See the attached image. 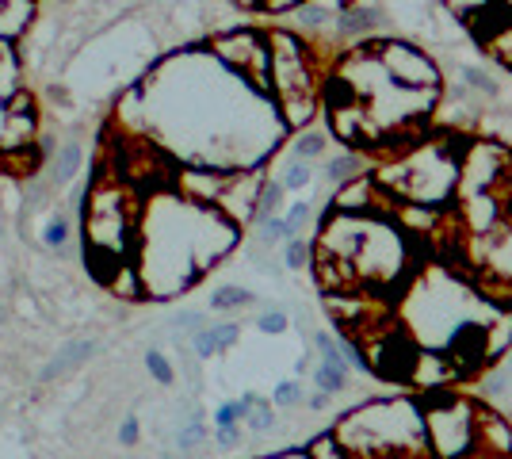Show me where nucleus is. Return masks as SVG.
Returning a JSON list of instances; mask_svg holds the SVG:
<instances>
[{"instance_id": "obj_8", "label": "nucleus", "mask_w": 512, "mask_h": 459, "mask_svg": "<svg viewBox=\"0 0 512 459\" xmlns=\"http://www.w3.org/2000/svg\"><path fill=\"white\" fill-rule=\"evenodd\" d=\"M379 66L386 69V77L402 88H417V92H436L440 88V66L428 58L421 46L390 39V43L375 46Z\"/></svg>"}, {"instance_id": "obj_9", "label": "nucleus", "mask_w": 512, "mask_h": 459, "mask_svg": "<svg viewBox=\"0 0 512 459\" xmlns=\"http://www.w3.org/2000/svg\"><path fill=\"white\" fill-rule=\"evenodd\" d=\"M234 169H218V165H188V169H176L172 180L180 188V199H192V203H203V207H214L226 180H230Z\"/></svg>"}, {"instance_id": "obj_17", "label": "nucleus", "mask_w": 512, "mask_h": 459, "mask_svg": "<svg viewBox=\"0 0 512 459\" xmlns=\"http://www.w3.org/2000/svg\"><path fill=\"white\" fill-rule=\"evenodd\" d=\"M96 352V345L92 341H77V345H69L65 352H58L54 360H50V368L43 372V383H50V379H58L62 372H69V368H77V364H85L88 356Z\"/></svg>"}, {"instance_id": "obj_34", "label": "nucleus", "mask_w": 512, "mask_h": 459, "mask_svg": "<svg viewBox=\"0 0 512 459\" xmlns=\"http://www.w3.org/2000/svg\"><path fill=\"white\" fill-rule=\"evenodd\" d=\"M65 238H69V222H65V215L50 219V226H46V234H43L46 245H50V249H58V245H65Z\"/></svg>"}, {"instance_id": "obj_28", "label": "nucleus", "mask_w": 512, "mask_h": 459, "mask_svg": "<svg viewBox=\"0 0 512 459\" xmlns=\"http://www.w3.org/2000/svg\"><path fill=\"white\" fill-rule=\"evenodd\" d=\"M245 421H249V429H256V433H268V429L276 425V414H272V406H264V402H256L253 410L245 414Z\"/></svg>"}, {"instance_id": "obj_20", "label": "nucleus", "mask_w": 512, "mask_h": 459, "mask_svg": "<svg viewBox=\"0 0 512 459\" xmlns=\"http://www.w3.org/2000/svg\"><path fill=\"white\" fill-rule=\"evenodd\" d=\"M360 173H363V157L356 150L337 153V157L325 165V180H329V184H344V180H352V176H360Z\"/></svg>"}, {"instance_id": "obj_16", "label": "nucleus", "mask_w": 512, "mask_h": 459, "mask_svg": "<svg viewBox=\"0 0 512 459\" xmlns=\"http://www.w3.org/2000/svg\"><path fill=\"white\" fill-rule=\"evenodd\" d=\"M35 12V0H0V39H16L23 27H27V16Z\"/></svg>"}, {"instance_id": "obj_19", "label": "nucleus", "mask_w": 512, "mask_h": 459, "mask_svg": "<svg viewBox=\"0 0 512 459\" xmlns=\"http://www.w3.org/2000/svg\"><path fill=\"white\" fill-rule=\"evenodd\" d=\"M81 169V146L77 142H65L62 150L54 153V161H50V180L54 184H65V180H73Z\"/></svg>"}, {"instance_id": "obj_40", "label": "nucleus", "mask_w": 512, "mask_h": 459, "mask_svg": "<svg viewBox=\"0 0 512 459\" xmlns=\"http://www.w3.org/2000/svg\"><path fill=\"white\" fill-rule=\"evenodd\" d=\"M237 8H260V4H264V0H234Z\"/></svg>"}, {"instance_id": "obj_31", "label": "nucleus", "mask_w": 512, "mask_h": 459, "mask_svg": "<svg viewBox=\"0 0 512 459\" xmlns=\"http://www.w3.org/2000/svg\"><path fill=\"white\" fill-rule=\"evenodd\" d=\"M256 326H260V333H272V337H276V333H287L291 322H287V314H283V310H268V314H260V318H256Z\"/></svg>"}, {"instance_id": "obj_21", "label": "nucleus", "mask_w": 512, "mask_h": 459, "mask_svg": "<svg viewBox=\"0 0 512 459\" xmlns=\"http://www.w3.org/2000/svg\"><path fill=\"white\" fill-rule=\"evenodd\" d=\"M279 207H283V184L279 180H264L260 184V196H256V222L279 215Z\"/></svg>"}, {"instance_id": "obj_39", "label": "nucleus", "mask_w": 512, "mask_h": 459, "mask_svg": "<svg viewBox=\"0 0 512 459\" xmlns=\"http://www.w3.org/2000/svg\"><path fill=\"white\" fill-rule=\"evenodd\" d=\"M329 398H333V394L314 391V394H310V406H314V410H325V406H329Z\"/></svg>"}, {"instance_id": "obj_3", "label": "nucleus", "mask_w": 512, "mask_h": 459, "mask_svg": "<svg viewBox=\"0 0 512 459\" xmlns=\"http://www.w3.org/2000/svg\"><path fill=\"white\" fill-rule=\"evenodd\" d=\"M459 153L463 146L455 150L451 138L421 142L398 165H390V173L375 176V184L379 192L409 207H444L459 188Z\"/></svg>"}, {"instance_id": "obj_1", "label": "nucleus", "mask_w": 512, "mask_h": 459, "mask_svg": "<svg viewBox=\"0 0 512 459\" xmlns=\"http://www.w3.org/2000/svg\"><path fill=\"white\" fill-rule=\"evenodd\" d=\"M318 253L348 264L356 276V287L394 284L409 261L402 230L390 219H379L375 211H367V215L333 211L318 238Z\"/></svg>"}, {"instance_id": "obj_14", "label": "nucleus", "mask_w": 512, "mask_h": 459, "mask_svg": "<svg viewBox=\"0 0 512 459\" xmlns=\"http://www.w3.org/2000/svg\"><path fill=\"white\" fill-rule=\"evenodd\" d=\"M482 398L505 417L512 414V349L505 360H493L490 372H482Z\"/></svg>"}, {"instance_id": "obj_12", "label": "nucleus", "mask_w": 512, "mask_h": 459, "mask_svg": "<svg viewBox=\"0 0 512 459\" xmlns=\"http://www.w3.org/2000/svg\"><path fill=\"white\" fill-rule=\"evenodd\" d=\"M474 452L490 459L512 456V421L497 410H478V433H474Z\"/></svg>"}, {"instance_id": "obj_10", "label": "nucleus", "mask_w": 512, "mask_h": 459, "mask_svg": "<svg viewBox=\"0 0 512 459\" xmlns=\"http://www.w3.org/2000/svg\"><path fill=\"white\" fill-rule=\"evenodd\" d=\"M31 134H35V104L27 96H0V153L20 150V146H31Z\"/></svg>"}, {"instance_id": "obj_11", "label": "nucleus", "mask_w": 512, "mask_h": 459, "mask_svg": "<svg viewBox=\"0 0 512 459\" xmlns=\"http://www.w3.org/2000/svg\"><path fill=\"white\" fill-rule=\"evenodd\" d=\"M482 238V261L493 276L505 287H512V215H505L501 222H493Z\"/></svg>"}, {"instance_id": "obj_18", "label": "nucleus", "mask_w": 512, "mask_h": 459, "mask_svg": "<svg viewBox=\"0 0 512 459\" xmlns=\"http://www.w3.org/2000/svg\"><path fill=\"white\" fill-rule=\"evenodd\" d=\"M512 349V314L505 318H486V352H490V364L501 360V352Z\"/></svg>"}, {"instance_id": "obj_32", "label": "nucleus", "mask_w": 512, "mask_h": 459, "mask_svg": "<svg viewBox=\"0 0 512 459\" xmlns=\"http://www.w3.org/2000/svg\"><path fill=\"white\" fill-rule=\"evenodd\" d=\"M146 368H150V375L157 383H172V364L161 352H146Z\"/></svg>"}, {"instance_id": "obj_37", "label": "nucleus", "mask_w": 512, "mask_h": 459, "mask_svg": "<svg viewBox=\"0 0 512 459\" xmlns=\"http://www.w3.org/2000/svg\"><path fill=\"white\" fill-rule=\"evenodd\" d=\"M119 440H123V444H134V440H138V421H134V417H127V421L119 425Z\"/></svg>"}, {"instance_id": "obj_33", "label": "nucleus", "mask_w": 512, "mask_h": 459, "mask_svg": "<svg viewBox=\"0 0 512 459\" xmlns=\"http://www.w3.org/2000/svg\"><path fill=\"white\" fill-rule=\"evenodd\" d=\"M302 402V383L299 379H287L276 387V406H299Z\"/></svg>"}, {"instance_id": "obj_22", "label": "nucleus", "mask_w": 512, "mask_h": 459, "mask_svg": "<svg viewBox=\"0 0 512 459\" xmlns=\"http://www.w3.org/2000/svg\"><path fill=\"white\" fill-rule=\"evenodd\" d=\"M310 161H302V157H291V165H287V173L279 176V184H283V192H302L306 184H310Z\"/></svg>"}, {"instance_id": "obj_23", "label": "nucleus", "mask_w": 512, "mask_h": 459, "mask_svg": "<svg viewBox=\"0 0 512 459\" xmlns=\"http://www.w3.org/2000/svg\"><path fill=\"white\" fill-rule=\"evenodd\" d=\"M211 306L214 310H241V306H253V291H245V287H222V291H214Z\"/></svg>"}, {"instance_id": "obj_30", "label": "nucleus", "mask_w": 512, "mask_h": 459, "mask_svg": "<svg viewBox=\"0 0 512 459\" xmlns=\"http://www.w3.org/2000/svg\"><path fill=\"white\" fill-rule=\"evenodd\" d=\"M306 219H310V203H295V207L283 215V222H287V238H299V230L306 226Z\"/></svg>"}, {"instance_id": "obj_24", "label": "nucleus", "mask_w": 512, "mask_h": 459, "mask_svg": "<svg viewBox=\"0 0 512 459\" xmlns=\"http://www.w3.org/2000/svg\"><path fill=\"white\" fill-rule=\"evenodd\" d=\"M325 134H318V131H310V134H302V138H295V146H291V153L295 157H302V161H314V157H321L325 153Z\"/></svg>"}, {"instance_id": "obj_7", "label": "nucleus", "mask_w": 512, "mask_h": 459, "mask_svg": "<svg viewBox=\"0 0 512 459\" xmlns=\"http://www.w3.org/2000/svg\"><path fill=\"white\" fill-rule=\"evenodd\" d=\"M363 356H367V372H375L379 379L390 383H406L421 345L413 341V333L402 326H375L371 341H360Z\"/></svg>"}, {"instance_id": "obj_29", "label": "nucleus", "mask_w": 512, "mask_h": 459, "mask_svg": "<svg viewBox=\"0 0 512 459\" xmlns=\"http://www.w3.org/2000/svg\"><path fill=\"white\" fill-rule=\"evenodd\" d=\"M463 85L478 88V92H486V96H497V81H490L486 69H463Z\"/></svg>"}, {"instance_id": "obj_15", "label": "nucleus", "mask_w": 512, "mask_h": 459, "mask_svg": "<svg viewBox=\"0 0 512 459\" xmlns=\"http://www.w3.org/2000/svg\"><path fill=\"white\" fill-rule=\"evenodd\" d=\"M237 337H241V329L234 322H218V326H199L195 329V352L207 360L214 352H226L230 345H237Z\"/></svg>"}, {"instance_id": "obj_27", "label": "nucleus", "mask_w": 512, "mask_h": 459, "mask_svg": "<svg viewBox=\"0 0 512 459\" xmlns=\"http://www.w3.org/2000/svg\"><path fill=\"white\" fill-rule=\"evenodd\" d=\"M260 241H264V245H276V241H287V222H283V215H272V219H260Z\"/></svg>"}, {"instance_id": "obj_26", "label": "nucleus", "mask_w": 512, "mask_h": 459, "mask_svg": "<svg viewBox=\"0 0 512 459\" xmlns=\"http://www.w3.org/2000/svg\"><path fill=\"white\" fill-rule=\"evenodd\" d=\"M310 253H314V245L302 238H287V249H283V261L287 268H306L310 264Z\"/></svg>"}, {"instance_id": "obj_35", "label": "nucleus", "mask_w": 512, "mask_h": 459, "mask_svg": "<svg viewBox=\"0 0 512 459\" xmlns=\"http://www.w3.org/2000/svg\"><path fill=\"white\" fill-rule=\"evenodd\" d=\"M199 440H203V425H199V421H192V425H188V429L180 433V448L188 452V448H195Z\"/></svg>"}, {"instance_id": "obj_5", "label": "nucleus", "mask_w": 512, "mask_h": 459, "mask_svg": "<svg viewBox=\"0 0 512 459\" xmlns=\"http://www.w3.org/2000/svg\"><path fill=\"white\" fill-rule=\"evenodd\" d=\"M425 417V440L432 459H470L474 456V433H478V406L455 391H436L421 406Z\"/></svg>"}, {"instance_id": "obj_38", "label": "nucleus", "mask_w": 512, "mask_h": 459, "mask_svg": "<svg viewBox=\"0 0 512 459\" xmlns=\"http://www.w3.org/2000/svg\"><path fill=\"white\" fill-rule=\"evenodd\" d=\"M302 0H264V4H260V8H264V12H291V8H299Z\"/></svg>"}, {"instance_id": "obj_6", "label": "nucleus", "mask_w": 512, "mask_h": 459, "mask_svg": "<svg viewBox=\"0 0 512 459\" xmlns=\"http://www.w3.org/2000/svg\"><path fill=\"white\" fill-rule=\"evenodd\" d=\"M211 54L226 69H234L245 85H253L260 96H272V81H268V39L256 35V31H226L211 43Z\"/></svg>"}, {"instance_id": "obj_36", "label": "nucleus", "mask_w": 512, "mask_h": 459, "mask_svg": "<svg viewBox=\"0 0 512 459\" xmlns=\"http://www.w3.org/2000/svg\"><path fill=\"white\" fill-rule=\"evenodd\" d=\"M237 437H241V429H237V425H218V444H222V448H234Z\"/></svg>"}, {"instance_id": "obj_4", "label": "nucleus", "mask_w": 512, "mask_h": 459, "mask_svg": "<svg viewBox=\"0 0 512 459\" xmlns=\"http://www.w3.org/2000/svg\"><path fill=\"white\" fill-rule=\"evenodd\" d=\"M268 39V81H272V100L279 108V123L302 131L321 108V85L318 69H314V54L291 31H272Z\"/></svg>"}, {"instance_id": "obj_25", "label": "nucleus", "mask_w": 512, "mask_h": 459, "mask_svg": "<svg viewBox=\"0 0 512 459\" xmlns=\"http://www.w3.org/2000/svg\"><path fill=\"white\" fill-rule=\"evenodd\" d=\"M310 459H352V456H348V448H344L341 440L329 433V437H318L310 444Z\"/></svg>"}, {"instance_id": "obj_13", "label": "nucleus", "mask_w": 512, "mask_h": 459, "mask_svg": "<svg viewBox=\"0 0 512 459\" xmlns=\"http://www.w3.org/2000/svg\"><path fill=\"white\" fill-rule=\"evenodd\" d=\"M379 184H375V176H352V180H344L341 192H337V203H333V211H348V215H367V211H379V192H375Z\"/></svg>"}, {"instance_id": "obj_2", "label": "nucleus", "mask_w": 512, "mask_h": 459, "mask_svg": "<svg viewBox=\"0 0 512 459\" xmlns=\"http://www.w3.org/2000/svg\"><path fill=\"white\" fill-rule=\"evenodd\" d=\"M333 437L352 459H428L425 417L413 398H386L344 417Z\"/></svg>"}]
</instances>
